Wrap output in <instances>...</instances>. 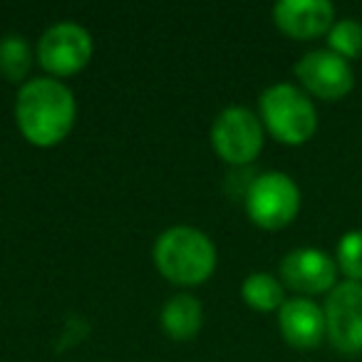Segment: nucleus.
<instances>
[{
  "instance_id": "f257e3e1",
  "label": "nucleus",
  "mask_w": 362,
  "mask_h": 362,
  "mask_svg": "<svg viewBox=\"0 0 362 362\" xmlns=\"http://www.w3.org/2000/svg\"><path fill=\"white\" fill-rule=\"evenodd\" d=\"M16 119L30 144L55 146L75 124V97L60 80L37 77L18 92Z\"/></svg>"
},
{
  "instance_id": "f03ea898",
  "label": "nucleus",
  "mask_w": 362,
  "mask_h": 362,
  "mask_svg": "<svg viewBox=\"0 0 362 362\" xmlns=\"http://www.w3.org/2000/svg\"><path fill=\"white\" fill-rule=\"evenodd\" d=\"M154 263L159 273L179 286H199L216 268V248L202 231L174 226L156 238Z\"/></svg>"
},
{
  "instance_id": "7ed1b4c3",
  "label": "nucleus",
  "mask_w": 362,
  "mask_h": 362,
  "mask_svg": "<svg viewBox=\"0 0 362 362\" xmlns=\"http://www.w3.org/2000/svg\"><path fill=\"white\" fill-rule=\"evenodd\" d=\"M258 105H261L263 124L281 144L300 146L315 134V105H313L310 95L303 92L300 87L288 85V82L273 85L263 92Z\"/></svg>"
},
{
  "instance_id": "20e7f679",
  "label": "nucleus",
  "mask_w": 362,
  "mask_h": 362,
  "mask_svg": "<svg viewBox=\"0 0 362 362\" xmlns=\"http://www.w3.org/2000/svg\"><path fill=\"white\" fill-rule=\"evenodd\" d=\"M246 211L256 226L281 231L300 211V189L283 171H266L251 181L246 192Z\"/></svg>"
},
{
  "instance_id": "39448f33",
  "label": "nucleus",
  "mask_w": 362,
  "mask_h": 362,
  "mask_svg": "<svg viewBox=\"0 0 362 362\" xmlns=\"http://www.w3.org/2000/svg\"><path fill=\"white\" fill-rule=\"evenodd\" d=\"M325 337L345 357L362 355V283L340 281L325 298Z\"/></svg>"
},
{
  "instance_id": "423d86ee",
  "label": "nucleus",
  "mask_w": 362,
  "mask_h": 362,
  "mask_svg": "<svg viewBox=\"0 0 362 362\" xmlns=\"http://www.w3.org/2000/svg\"><path fill=\"white\" fill-rule=\"evenodd\" d=\"M211 144L228 164H251L263 149V124L246 107H228L211 127Z\"/></svg>"
},
{
  "instance_id": "0eeeda50",
  "label": "nucleus",
  "mask_w": 362,
  "mask_h": 362,
  "mask_svg": "<svg viewBox=\"0 0 362 362\" xmlns=\"http://www.w3.org/2000/svg\"><path fill=\"white\" fill-rule=\"evenodd\" d=\"M296 77L303 92L325 102L347 97L355 87V72L347 60L330 50H310L296 62Z\"/></svg>"
},
{
  "instance_id": "6e6552de",
  "label": "nucleus",
  "mask_w": 362,
  "mask_h": 362,
  "mask_svg": "<svg viewBox=\"0 0 362 362\" xmlns=\"http://www.w3.org/2000/svg\"><path fill=\"white\" fill-rule=\"evenodd\" d=\"M92 57V37L77 23H57L37 45V60L50 75L67 77L80 72Z\"/></svg>"
},
{
  "instance_id": "1a4fd4ad",
  "label": "nucleus",
  "mask_w": 362,
  "mask_h": 362,
  "mask_svg": "<svg viewBox=\"0 0 362 362\" xmlns=\"http://www.w3.org/2000/svg\"><path fill=\"white\" fill-rule=\"evenodd\" d=\"M337 263L320 248H296L281 261V281L303 296H325L337 286Z\"/></svg>"
},
{
  "instance_id": "9d476101",
  "label": "nucleus",
  "mask_w": 362,
  "mask_h": 362,
  "mask_svg": "<svg viewBox=\"0 0 362 362\" xmlns=\"http://www.w3.org/2000/svg\"><path fill=\"white\" fill-rule=\"evenodd\" d=\"M273 21L293 40H315L335 25V8L327 0H281Z\"/></svg>"
},
{
  "instance_id": "9b49d317",
  "label": "nucleus",
  "mask_w": 362,
  "mask_h": 362,
  "mask_svg": "<svg viewBox=\"0 0 362 362\" xmlns=\"http://www.w3.org/2000/svg\"><path fill=\"white\" fill-rule=\"evenodd\" d=\"M283 340L296 350H313L325 340V310L310 298H291L278 310Z\"/></svg>"
},
{
  "instance_id": "f8f14e48",
  "label": "nucleus",
  "mask_w": 362,
  "mask_h": 362,
  "mask_svg": "<svg viewBox=\"0 0 362 362\" xmlns=\"http://www.w3.org/2000/svg\"><path fill=\"white\" fill-rule=\"evenodd\" d=\"M204 322V308L197 298L192 296H176L161 310V325H164L166 335L174 340H189L202 330Z\"/></svg>"
},
{
  "instance_id": "ddd939ff",
  "label": "nucleus",
  "mask_w": 362,
  "mask_h": 362,
  "mask_svg": "<svg viewBox=\"0 0 362 362\" xmlns=\"http://www.w3.org/2000/svg\"><path fill=\"white\" fill-rule=\"evenodd\" d=\"M241 296L253 310L271 313L281 310V305L286 303V293H283V283L278 281L271 273H251V276L243 281Z\"/></svg>"
},
{
  "instance_id": "4468645a",
  "label": "nucleus",
  "mask_w": 362,
  "mask_h": 362,
  "mask_svg": "<svg viewBox=\"0 0 362 362\" xmlns=\"http://www.w3.org/2000/svg\"><path fill=\"white\" fill-rule=\"evenodd\" d=\"M33 65V52L25 37L8 35L0 40V75L11 82L25 80Z\"/></svg>"
},
{
  "instance_id": "2eb2a0df",
  "label": "nucleus",
  "mask_w": 362,
  "mask_h": 362,
  "mask_svg": "<svg viewBox=\"0 0 362 362\" xmlns=\"http://www.w3.org/2000/svg\"><path fill=\"white\" fill-rule=\"evenodd\" d=\"M327 50L342 60H357L362 55V23L355 18H342L327 33Z\"/></svg>"
},
{
  "instance_id": "dca6fc26",
  "label": "nucleus",
  "mask_w": 362,
  "mask_h": 362,
  "mask_svg": "<svg viewBox=\"0 0 362 362\" xmlns=\"http://www.w3.org/2000/svg\"><path fill=\"white\" fill-rule=\"evenodd\" d=\"M337 271L345 276V281L362 283V231H347L340 236L335 248Z\"/></svg>"
}]
</instances>
